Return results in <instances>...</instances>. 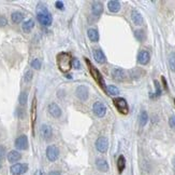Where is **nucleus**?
Listing matches in <instances>:
<instances>
[{"mask_svg": "<svg viewBox=\"0 0 175 175\" xmlns=\"http://www.w3.org/2000/svg\"><path fill=\"white\" fill-rule=\"evenodd\" d=\"M112 77H113L114 80H116V81H124L126 78V74L123 69H120V68H114V69L112 70Z\"/></svg>", "mask_w": 175, "mask_h": 175, "instance_id": "obj_15", "label": "nucleus"}, {"mask_svg": "<svg viewBox=\"0 0 175 175\" xmlns=\"http://www.w3.org/2000/svg\"><path fill=\"white\" fill-rule=\"evenodd\" d=\"M21 158H22V155H21V152L17 151V150H11V151L8 154V160H9V162H11V163H15V162L19 161Z\"/></svg>", "mask_w": 175, "mask_h": 175, "instance_id": "obj_19", "label": "nucleus"}, {"mask_svg": "<svg viewBox=\"0 0 175 175\" xmlns=\"http://www.w3.org/2000/svg\"><path fill=\"white\" fill-rule=\"evenodd\" d=\"M94 58L97 63H99V64H104V63L106 62V57H105V55H104L103 51L99 48L94 49Z\"/></svg>", "mask_w": 175, "mask_h": 175, "instance_id": "obj_13", "label": "nucleus"}, {"mask_svg": "<svg viewBox=\"0 0 175 175\" xmlns=\"http://www.w3.org/2000/svg\"><path fill=\"white\" fill-rule=\"evenodd\" d=\"M96 148L99 152H102V154H103V152H106V150H108V148H109L108 138L104 137V136L99 137L98 140L96 141Z\"/></svg>", "mask_w": 175, "mask_h": 175, "instance_id": "obj_9", "label": "nucleus"}, {"mask_svg": "<svg viewBox=\"0 0 175 175\" xmlns=\"http://www.w3.org/2000/svg\"><path fill=\"white\" fill-rule=\"evenodd\" d=\"M31 67L33 68V69H37L39 70L41 68V62L40 60H38V58H35V60L31 62Z\"/></svg>", "mask_w": 175, "mask_h": 175, "instance_id": "obj_29", "label": "nucleus"}, {"mask_svg": "<svg viewBox=\"0 0 175 175\" xmlns=\"http://www.w3.org/2000/svg\"><path fill=\"white\" fill-rule=\"evenodd\" d=\"M33 27H35V21H33L32 19H27L26 22H24L23 26H22V28H23V30L25 31V33H30L31 29Z\"/></svg>", "mask_w": 175, "mask_h": 175, "instance_id": "obj_22", "label": "nucleus"}, {"mask_svg": "<svg viewBox=\"0 0 175 175\" xmlns=\"http://www.w3.org/2000/svg\"><path fill=\"white\" fill-rule=\"evenodd\" d=\"M55 6H56V8H57V9H59V10H64V3H62L61 1H56Z\"/></svg>", "mask_w": 175, "mask_h": 175, "instance_id": "obj_37", "label": "nucleus"}, {"mask_svg": "<svg viewBox=\"0 0 175 175\" xmlns=\"http://www.w3.org/2000/svg\"><path fill=\"white\" fill-rule=\"evenodd\" d=\"M75 95L79 99H81V101H87V98H88V95H89V91H88V88L86 86H79L76 88V90H75Z\"/></svg>", "mask_w": 175, "mask_h": 175, "instance_id": "obj_8", "label": "nucleus"}, {"mask_svg": "<svg viewBox=\"0 0 175 175\" xmlns=\"http://www.w3.org/2000/svg\"><path fill=\"white\" fill-rule=\"evenodd\" d=\"M48 113L50 115L53 117V118H59L61 116V109L60 107L57 105L56 103H52L48 105Z\"/></svg>", "mask_w": 175, "mask_h": 175, "instance_id": "obj_12", "label": "nucleus"}, {"mask_svg": "<svg viewBox=\"0 0 175 175\" xmlns=\"http://www.w3.org/2000/svg\"><path fill=\"white\" fill-rule=\"evenodd\" d=\"M135 37L138 38L139 41H143V39H144V31L143 30H135Z\"/></svg>", "mask_w": 175, "mask_h": 175, "instance_id": "obj_31", "label": "nucleus"}, {"mask_svg": "<svg viewBox=\"0 0 175 175\" xmlns=\"http://www.w3.org/2000/svg\"><path fill=\"white\" fill-rule=\"evenodd\" d=\"M91 11L92 14L96 16H99L103 12V4L100 1H94L91 3Z\"/></svg>", "mask_w": 175, "mask_h": 175, "instance_id": "obj_17", "label": "nucleus"}, {"mask_svg": "<svg viewBox=\"0 0 175 175\" xmlns=\"http://www.w3.org/2000/svg\"><path fill=\"white\" fill-rule=\"evenodd\" d=\"M15 147L18 150H26L28 148V138L25 134L18 136L15 140Z\"/></svg>", "mask_w": 175, "mask_h": 175, "instance_id": "obj_10", "label": "nucleus"}, {"mask_svg": "<svg viewBox=\"0 0 175 175\" xmlns=\"http://www.w3.org/2000/svg\"><path fill=\"white\" fill-rule=\"evenodd\" d=\"M11 19L13 23L18 24L24 19V14L22 13V12H14V13H12V15H11Z\"/></svg>", "mask_w": 175, "mask_h": 175, "instance_id": "obj_23", "label": "nucleus"}, {"mask_svg": "<svg viewBox=\"0 0 175 175\" xmlns=\"http://www.w3.org/2000/svg\"><path fill=\"white\" fill-rule=\"evenodd\" d=\"M7 23H8L7 19L4 18V16H0V27H3V26H6Z\"/></svg>", "mask_w": 175, "mask_h": 175, "instance_id": "obj_35", "label": "nucleus"}, {"mask_svg": "<svg viewBox=\"0 0 175 175\" xmlns=\"http://www.w3.org/2000/svg\"><path fill=\"white\" fill-rule=\"evenodd\" d=\"M13 175H23L28 171V164L26 163H15L10 169Z\"/></svg>", "mask_w": 175, "mask_h": 175, "instance_id": "obj_6", "label": "nucleus"}, {"mask_svg": "<svg viewBox=\"0 0 175 175\" xmlns=\"http://www.w3.org/2000/svg\"><path fill=\"white\" fill-rule=\"evenodd\" d=\"M37 19L42 25L50 26L53 23V18L46 7L42 3H39L37 7Z\"/></svg>", "mask_w": 175, "mask_h": 175, "instance_id": "obj_2", "label": "nucleus"}, {"mask_svg": "<svg viewBox=\"0 0 175 175\" xmlns=\"http://www.w3.org/2000/svg\"><path fill=\"white\" fill-rule=\"evenodd\" d=\"M117 167H118V172H119V173H123V171L126 167V159L124 156H119V157H118Z\"/></svg>", "mask_w": 175, "mask_h": 175, "instance_id": "obj_24", "label": "nucleus"}, {"mask_svg": "<svg viewBox=\"0 0 175 175\" xmlns=\"http://www.w3.org/2000/svg\"><path fill=\"white\" fill-rule=\"evenodd\" d=\"M92 111H94V114L97 117L102 118V117H104L106 114V107L102 102H96V103L94 104V106H92Z\"/></svg>", "mask_w": 175, "mask_h": 175, "instance_id": "obj_7", "label": "nucleus"}, {"mask_svg": "<svg viewBox=\"0 0 175 175\" xmlns=\"http://www.w3.org/2000/svg\"><path fill=\"white\" fill-rule=\"evenodd\" d=\"M48 175H61V174H60V172H58V171H52L48 173Z\"/></svg>", "mask_w": 175, "mask_h": 175, "instance_id": "obj_38", "label": "nucleus"}, {"mask_svg": "<svg viewBox=\"0 0 175 175\" xmlns=\"http://www.w3.org/2000/svg\"><path fill=\"white\" fill-rule=\"evenodd\" d=\"M96 167L100 172H108L109 171V163L103 158H98L96 160Z\"/></svg>", "mask_w": 175, "mask_h": 175, "instance_id": "obj_16", "label": "nucleus"}, {"mask_svg": "<svg viewBox=\"0 0 175 175\" xmlns=\"http://www.w3.org/2000/svg\"><path fill=\"white\" fill-rule=\"evenodd\" d=\"M46 157L50 161L54 162L59 157V149L55 145H50L46 148Z\"/></svg>", "mask_w": 175, "mask_h": 175, "instance_id": "obj_5", "label": "nucleus"}, {"mask_svg": "<svg viewBox=\"0 0 175 175\" xmlns=\"http://www.w3.org/2000/svg\"><path fill=\"white\" fill-rule=\"evenodd\" d=\"M0 167H1V161H0Z\"/></svg>", "mask_w": 175, "mask_h": 175, "instance_id": "obj_40", "label": "nucleus"}, {"mask_svg": "<svg viewBox=\"0 0 175 175\" xmlns=\"http://www.w3.org/2000/svg\"><path fill=\"white\" fill-rule=\"evenodd\" d=\"M113 103L120 114H123V115H127V114L129 113V106H128V103L125 98H123V97L114 98Z\"/></svg>", "mask_w": 175, "mask_h": 175, "instance_id": "obj_4", "label": "nucleus"}, {"mask_svg": "<svg viewBox=\"0 0 175 175\" xmlns=\"http://www.w3.org/2000/svg\"><path fill=\"white\" fill-rule=\"evenodd\" d=\"M27 101H28V93L26 91H23L19 94V97H18L19 104H21L22 106H25L26 104H27Z\"/></svg>", "mask_w": 175, "mask_h": 175, "instance_id": "obj_26", "label": "nucleus"}, {"mask_svg": "<svg viewBox=\"0 0 175 175\" xmlns=\"http://www.w3.org/2000/svg\"><path fill=\"white\" fill-rule=\"evenodd\" d=\"M32 72L31 70H27V72H25V76H24V80H25L26 82H30L31 80H32Z\"/></svg>", "mask_w": 175, "mask_h": 175, "instance_id": "obj_30", "label": "nucleus"}, {"mask_svg": "<svg viewBox=\"0 0 175 175\" xmlns=\"http://www.w3.org/2000/svg\"><path fill=\"white\" fill-rule=\"evenodd\" d=\"M161 79H162V82H163L164 89H166V90H168V86H167V81H166V78H164V77H162Z\"/></svg>", "mask_w": 175, "mask_h": 175, "instance_id": "obj_39", "label": "nucleus"}, {"mask_svg": "<svg viewBox=\"0 0 175 175\" xmlns=\"http://www.w3.org/2000/svg\"><path fill=\"white\" fill-rule=\"evenodd\" d=\"M87 36H88V38L90 39L91 41H94V42H97V41L99 40V33L96 28H89L88 30H87Z\"/></svg>", "mask_w": 175, "mask_h": 175, "instance_id": "obj_21", "label": "nucleus"}, {"mask_svg": "<svg viewBox=\"0 0 175 175\" xmlns=\"http://www.w3.org/2000/svg\"><path fill=\"white\" fill-rule=\"evenodd\" d=\"M169 66L172 72H175V53L172 52L169 55Z\"/></svg>", "mask_w": 175, "mask_h": 175, "instance_id": "obj_28", "label": "nucleus"}, {"mask_svg": "<svg viewBox=\"0 0 175 175\" xmlns=\"http://www.w3.org/2000/svg\"><path fill=\"white\" fill-rule=\"evenodd\" d=\"M149 60H150V54L149 52L146 50H143L141 51L140 53H139L138 55V62L140 63L141 65H146L149 63Z\"/></svg>", "mask_w": 175, "mask_h": 175, "instance_id": "obj_14", "label": "nucleus"}, {"mask_svg": "<svg viewBox=\"0 0 175 175\" xmlns=\"http://www.w3.org/2000/svg\"><path fill=\"white\" fill-rule=\"evenodd\" d=\"M131 19H132V22L135 24V25L140 26L143 24V22H144V19H143V16L141 15V13L137 10H133L132 12H131Z\"/></svg>", "mask_w": 175, "mask_h": 175, "instance_id": "obj_18", "label": "nucleus"}, {"mask_svg": "<svg viewBox=\"0 0 175 175\" xmlns=\"http://www.w3.org/2000/svg\"><path fill=\"white\" fill-rule=\"evenodd\" d=\"M147 121H148V115H147V113L145 110L141 111L140 117H139V122H140V125L141 126H144L147 123Z\"/></svg>", "mask_w": 175, "mask_h": 175, "instance_id": "obj_25", "label": "nucleus"}, {"mask_svg": "<svg viewBox=\"0 0 175 175\" xmlns=\"http://www.w3.org/2000/svg\"><path fill=\"white\" fill-rule=\"evenodd\" d=\"M155 87H156V94H155V96H160L161 95V89H160V86H159V82L158 81H155Z\"/></svg>", "mask_w": 175, "mask_h": 175, "instance_id": "obj_33", "label": "nucleus"}, {"mask_svg": "<svg viewBox=\"0 0 175 175\" xmlns=\"http://www.w3.org/2000/svg\"><path fill=\"white\" fill-rule=\"evenodd\" d=\"M106 92H108V94H110V95H117L118 93H119V90H118L117 87L115 86H109L106 88Z\"/></svg>", "mask_w": 175, "mask_h": 175, "instance_id": "obj_27", "label": "nucleus"}, {"mask_svg": "<svg viewBox=\"0 0 175 175\" xmlns=\"http://www.w3.org/2000/svg\"><path fill=\"white\" fill-rule=\"evenodd\" d=\"M72 65H73L74 68H76V69H80V68H81V64H80L77 58H73V61H72Z\"/></svg>", "mask_w": 175, "mask_h": 175, "instance_id": "obj_34", "label": "nucleus"}, {"mask_svg": "<svg viewBox=\"0 0 175 175\" xmlns=\"http://www.w3.org/2000/svg\"><path fill=\"white\" fill-rule=\"evenodd\" d=\"M174 103H175V99H174Z\"/></svg>", "mask_w": 175, "mask_h": 175, "instance_id": "obj_41", "label": "nucleus"}, {"mask_svg": "<svg viewBox=\"0 0 175 175\" xmlns=\"http://www.w3.org/2000/svg\"><path fill=\"white\" fill-rule=\"evenodd\" d=\"M108 7L111 12H113V13H117V12L120 10V2L116 1V0H111V1L108 2Z\"/></svg>", "mask_w": 175, "mask_h": 175, "instance_id": "obj_20", "label": "nucleus"}, {"mask_svg": "<svg viewBox=\"0 0 175 175\" xmlns=\"http://www.w3.org/2000/svg\"><path fill=\"white\" fill-rule=\"evenodd\" d=\"M86 61V63H87V65H88V68H89V72H90V74H91V76L92 78H94L95 80H96V82L100 86L102 89H105V84H104V80H103V78H102L101 76V74H100V72H99L98 69H97L96 67L94 66L92 64H90V62H89L88 60H85Z\"/></svg>", "mask_w": 175, "mask_h": 175, "instance_id": "obj_3", "label": "nucleus"}, {"mask_svg": "<svg viewBox=\"0 0 175 175\" xmlns=\"http://www.w3.org/2000/svg\"><path fill=\"white\" fill-rule=\"evenodd\" d=\"M4 157H6V147L0 145V161H2Z\"/></svg>", "mask_w": 175, "mask_h": 175, "instance_id": "obj_32", "label": "nucleus"}, {"mask_svg": "<svg viewBox=\"0 0 175 175\" xmlns=\"http://www.w3.org/2000/svg\"><path fill=\"white\" fill-rule=\"evenodd\" d=\"M57 65L58 68L61 70L62 72H68L70 69L72 68V61L73 58L71 57V55L69 53H66V52H61L57 55Z\"/></svg>", "mask_w": 175, "mask_h": 175, "instance_id": "obj_1", "label": "nucleus"}, {"mask_svg": "<svg viewBox=\"0 0 175 175\" xmlns=\"http://www.w3.org/2000/svg\"><path fill=\"white\" fill-rule=\"evenodd\" d=\"M169 125L171 128H175V116H172L171 118L169 119Z\"/></svg>", "mask_w": 175, "mask_h": 175, "instance_id": "obj_36", "label": "nucleus"}, {"mask_svg": "<svg viewBox=\"0 0 175 175\" xmlns=\"http://www.w3.org/2000/svg\"><path fill=\"white\" fill-rule=\"evenodd\" d=\"M40 134H41V136H42L43 140H45V141L50 140V138L52 137V135H53L52 128H51L50 125H41V128H40Z\"/></svg>", "mask_w": 175, "mask_h": 175, "instance_id": "obj_11", "label": "nucleus"}]
</instances>
